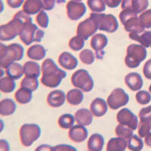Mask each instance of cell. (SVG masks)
<instances>
[{
  "instance_id": "cell-14",
  "label": "cell",
  "mask_w": 151,
  "mask_h": 151,
  "mask_svg": "<svg viewBox=\"0 0 151 151\" xmlns=\"http://www.w3.org/2000/svg\"><path fill=\"white\" fill-rule=\"evenodd\" d=\"M107 44H108V39L104 34L97 33L92 36L90 45H91V48L95 52L97 58H103L104 56V49L107 45Z\"/></svg>"
},
{
  "instance_id": "cell-31",
  "label": "cell",
  "mask_w": 151,
  "mask_h": 151,
  "mask_svg": "<svg viewBox=\"0 0 151 151\" xmlns=\"http://www.w3.org/2000/svg\"><path fill=\"white\" fill-rule=\"evenodd\" d=\"M14 98L20 104H27L32 101L33 92L25 88L21 87L14 94Z\"/></svg>"
},
{
  "instance_id": "cell-13",
  "label": "cell",
  "mask_w": 151,
  "mask_h": 151,
  "mask_svg": "<svg viewBox=\"0 0 151 151\" xmlns=\"http://www.w3.org/2000/svg\"><path fill=\"white\" fill-rule=\"evenodd\" d=\"M67 17L72 21H78L86 13V6L83 2H76L73 0L69 1L67 4Z\"/></svg>"
},
{
  "instance_id": "cell-25",
  "label": "cell",
  "mask_w": 151,
  "mask_h": 151,
  "mask_svg": "<svg viewBox=\"0 0 151 151\" xmlns=\"http://www.w3.org/2000/svg\"><path fill=\"white\" fill-rule=\"evenodd\" d=\"M127 146V141L122 137H112L106 144V151H125Z\"/></svg>"
},
{
  "instance_id": "cell-43",
  "label": "cell",
  "mask_w": 151,
  "mask_h": 151,
  "mask_svg": "<svg viewBox=\"0 0 151 151\" xmlns=\"http://www.w3.org/2000/svg\"><path fill=\"white\" fill-rule=\"evenodd\" d=\"M139 18L144 28H151V9H148L141 13Z\"/></svg>"
},
{
  "instance_id": "cell-20",
  "label": "cell",
  "mask_w": 151,
  "mask_h": 151,
  "mask_svg": "<svg viewBox=\"0 0 151 151\" xmlns=\"http://www.w3.org/2000/svg\"><path fill=\"white\" fill-rule=\"evenodd\" d=\"M108 110V104L104 99L101 98H97L91 103L90 110L92 113L93 116L95 117H101L104 116Z\"/></svg>"
},
{
  "instance_id": "cell-41",
  "label": "cell",
  "mask_w": 151,
  "mask_h": 151,
  "mask_svg": "<svg viewBox=\"0 0 151 151\" xmlns=\"http://www.w3.org/2000/svg\"><path fill=\"white\" fill-rule=\"evenodd\" d=\"M150 120H140L139 124H138V134H139V137H145L150 132L151 129H150Z\"/></svg>"
},
{
  "instance_id": "cell-23",
  "label": "cell",
  "mask_w": 151,
  "mask_h": 151,
  "mask_svg": "<svg viewBox=\"0 0 151 151\" xmlns=\"http://www.w3.org/2000/svg\"><path fill=\"white\" fill-rule=\"evenodd\" d=\"M42 9V0H26L23 5V11L29 15L39 14Z\"/></svg>"
},
{
  "instance_id": "cell-56",
  "label": "cell",
  "mask_w": 151,
  "mask_h": 151,
  "mask_svg": "<svg viewBox=\"0 0 151 151\" xmlns=\"http://www.w3.org/2000/svg\"><path fill=\"white\" fill-rule=\"evenodd\" d=\"M150 129H151V119L150 121Z\"/></svg>"
},
{
  "instance_id": "cell-16",
  "label": "cell",
  "mask_w": 151,
  "mask_h": 151,
  "mask_svg": "<svg viewBox=\"0 0 151 151\" xmlns=\"http://www.w3.org/2000/svg\"><path fill=\"white\" fill-rule=\"evenodd\" d=\"M69 137L72 141L75 143H82L87 139L88 132L86 126L81 125H73L68 133Z\"/></svg>"
},
{
  "instance_id": "cell-47",
  "label": "cell",
  "mask_w": 151,
  "mask_h": 151,
  "mask_svg": "<svg viewBox=\"0 0 151 151\" xmlns=\"http://www.w3.org/2000/svg\"><path fill=\"white\" fill-rule=\"evenodd\" d=\"M57 0H42V9L45 11H51L55 8Z\"/></svg>"
},
{
  "instance_id": "cell-39",
  "label": "cell",
  "mask_w": 151,
  "mask_h": 151,
  "mask_svg": "<svg viewBox=\"0 0 151 151\" xmlns=\"http://www.w3.org/2000/svg\"><path fill=\"white\" fill-rule=\"evenodd\" d=\"M79 59L84 64L90 65L92 64L95 60V56L93 52L89 49H84L79 54Z\"/></svg>"
},
{
  "instance_id": "cell-42",
  "label": "cell",
  "mask_w": 151,
  "mask_h": 151,
  "mask_svg": "<svg viewBox=\"0 0 151 151\" xmlns=\"http://www.w3.org/2000/svg\"><path fill=\"white\" fill-rule=\"evenodd\" d=\"M36 21L38 25L40 27L44 28V29L48 27V24H49V18H48V14H47V13L45 11L43 10H42L39 14H37L36 17Z\"/></svg>"
},
{
  "instance_id": "cell-2",
  "label": "cell",
  "mask_w": 151,
  "mask_h": 151,
  "mask_svg": "<svg viewBox=\"0 0 151 151\" xmlns=\"http://www.w3.org/2000/svg\"><path fill=\"white\" fill-rule=\"evenodd\" d=\"M42 84L48 88H57L59 86L62 79L67 76L65 71L60 70L51 58H46L42 62Z\"/></svg>"
},
{
  "instance_id": "cell-10",
  "label": "cell",
  "mask_w": 151,
  "mask_h": 151,
  "mask_svg": "<svg viewBox=\"0 0 151 151\" xmlns=\"http://www.w3.org/2000/svg\"><path fill=\"white\" fill-rule=\"evenodd\" d=\"M129 101V96L122 88H117L113 90L107 98V104L112 110H118L125 106Z\"/></svg>"
},
{
  "instance_id": "cell-24",
  "label": "cell",
  "mask_w": 151,
  "mask_h": 151,
  "mask_svg": "<svg viewBox=\"0 0 151 151\" xmlns=\"http://www.w3.org/2000/svg\"><path fill=\"white\" fill-rule=\"evenodd\" d=\"M5 74L14 80L21 79L24 74V66L17 62L12 63L5 68Z\"/></svg>"
},
{
  "instance_id": "cell-18",
  "label": "cell",
  "mask_w": 151,
  "mask_h": 151,
  "mask_svg": "<svg viewBox=\"0 0 151 151\" xmlns=\"http://www.w3.org/2000/svg\"><path fill=\"white\" fill-rule=\"evenodd\" d=\"M125 83L129 89L133 91H138L143 87V79L137 73H130L125 77Z\"/></svg>"
},
{
  "instance_id": "cell-37",
  "label": "cell",
  "mask_w": 151,
  "mask_h": 151,
  "mask_svg": "<svg viewBox=\"0 0 151 151\" xmlns=\"http://www.w3.org/2000/svg\"><path fill=\"white\" fill-rule=\"evenodd\" d=\"M133 132L132 129H130L128 126H125L124 125L119 124L115 129V133L118 137H122L123 139H125L127 141L129 137L133 135Z\"/></svg>"
},
{
  "instance_id": "cell-7",
  "label": "cell",
  "mask_w": 151,
  "mask_h": 151,
  "mask_svg": "<svg viewBox=\"0 0 151 151\" xmlns=\"http://www.w3.org/2000/svg\"><path fill=\"white\" fill-rule=\"evenodd\" d=\"M19 135L21 144L26 147H29L40 138L41 135V128L37 124H24L20 129Z\"/></svg>"
},
{
  "instance_id": "cell-40",
  "label": "cell",
  "mask_w": 151,
  "mask_h": 151,
  "mask_svg": "<svg viewBox=\"0 0 151 151\" xmlns=\"http://www.w3.org/2000/svg\"><path fill=\"white\" fill-rule=\"evenodd\" d=\"M135 98L137 103L141 105H147L151 101L150 94L148 91H144V90L137 91Z\"/></svg>"
},
{
  "instance_id": "cell-53",
  "label": "cell",
  "mask_w": 151,
  "mask_h": 151,
  "mask_svg": "<svg viewBox=\"0 0 151 151\" xmlns=\"http://www.w3.org/2000/svg\"><path fill=\"white\" fill-rule=\"evenodd\" d=\"M66 2V0H57V2L59 4L60 3H64V2Z\"/></svg>"
},
{
  "instance_id": "cell-9",
  "label": "cell",
  "mask_w": 151,
  "mask_h": 151,
  "mask_svg": "<svg viewBox=\"0 0 151 151\" xmlns=\"http://www.w3.org/2000/svg\"><path fill=\"white\" fill-rule=\"evenodd\" d=\"M71 83L75 88L85 92H89L94 88V80L89 73L84 69L76 71L71 76Z\"/></svg>"
},
{
  "instance_id": "cell-30",
  "label": "cell",
  "mask_w": 151,
  "mask_h": 151,
  "mask_svg": "<svg viewBox=\"0 0 151 151\" xmlns=\"http://www.w3.org/2000/svg\"><path fill=\"white\" fill-rule=\"evenodd\" d=\"M84 94L82 90L79 88H73L67 92V101L72 106H77L80 104L83 101Z\"/></svg>"
},
{
  "instance_id": "cell-12",
  "label": "cell",
  "mask_w": 151,
  "mask_h": 151,
  "mask_svg": "<svg viewBox=\"0 0 151 151\" xmlns=\"http://www.w3.org/2000/svg\"><path fill=\"white\" fill-rule=\"evenodd\" d=\"M117 122L121 125L128 126L134 131L138 127V119L129 109L122 108L116 115Z\"/></svg>"
},
{
  "instance_id": "cell-49",
  "label": "cell",
  "mask_w": 151,
  "mask_h": 151,
  "mask_svg": "<svg viewBox=\"0 0 151 151\" xmlns=\"http://www.w3.org/2000/svg\"><path fill=\"white\" fill-rule=\"evenodd\" d=\"M106 5L110 9H115L122 3V0H104Z\"/></svg>"
},
{
  "instance_id": "cell-6",
  "label": "cell",
  "mask_w": 151,
  "mask_h": 151,
  "mask_svg": "<svg viewBox=\"0 0 151 151\" xmlns=\"http://www.w3.org/2000/svg\"><path fill=\"white\" fill-rule=\"evenodd\" d=\"M119 19L123 24L125 30L130 33L140 34L144 32L145 28L142 26L137 14L132 10H123L119 13Z\"/></svg>"
},
{
  "instance_id": "cell-33",
  "label": "cell",
  "mask_w": 151,
  "mask_h": 151,
  "mask_svg": "<svg viewBox=\"0 0 151 151\" xmlns=\"http://www.w3.org/2000/svg\"><path fill=\"white\" fill-rule=\"evenodd\" d=\"M76 121L75 116L70 114V113H65L59 117L58 123L59 127L63 129H70L74 125V122Z\"/></svg>"
},
{
  "instance_id": "cell-11",
  "label": "cell",
  "mask_w": 151,
  "mask_h": 151,
  "mask_svg": "<svg viewBox=\"0 0 151 151\" xmlns=\"http://www.w3.org/2000/svg\"><path fill=\"white\" fill-rule=\"evenodd\" d=\"M98 30V24L92 17L89 16L88 18L79 23L76 29V33L85 40H87L94 33H96Z\"/></svg>"
},
{
  "instance_id": "cell-1",
  "label": "cell",
  "mask_w": 151,
  "mask_h": 151,
  "mask_svg": "<svg viewBox=\"0 0 151 151\" xmlns=\"http://www.w3.org/2000/svg\"><path fill=\"white\" fill-rule=\"evenodd\" d=\"M29 21H33V19L24 11H19L14 14L12 21L0 27V40L11 41L19 36L24 24Z\"/></svg>"
},
{
  "instance_id": "cell-35",
  "label": "cell",
  "mask_w": 151,
  "mask_h": 151,
  "mask_svg": "<svg viewBox=\"0 0 151 151\" xmlns=\"http://www.w3.org/2000/svg\"><path fill=\"white\" fill-rule=\"evenodd\" d=\"M21 87L29 89L32 92L36 91L39 88V81L36 78L25 76L21 83Z\"/></svg>"
},
{
  "instance_id": "cell-50",
  "label": "cell",
  "mask_w": 151,
  "mask_h": 151,
  "mask_svg": "<svg viewBox=\"0 0 151 151\" xmlns=\"http://www.w3.org/2000/svg\"><path fill=\"white\" fill-rule=\"evenodd\" d=\"M54 147L50 146L48 144H41L35 149L34 151H53Z\"/></svg>"
},
{
  "instance_id": "cell-52",
  "label": "cell",
  "mask_w": 151,
  "mask_h": 151,
  "mask_svg": "<svg viewBox=\"0 0 151 151\" xmlns=\"http://www.w3.org/2000/svg\"><path fill=\"white\" fill-rule=\"evenodd\" d=\"M144 142H145V144H146L147 146L151 147V132L145 137Z\"/></svg>"
},
{
  "instance_id": "cell-32",
  "label": "cell",
  "mask_w": 151,
  "mask_h": 151,
  "mask_svg": "<svg viewBox=\"0 0 151 151\" xmlns=\"http://www.w3.org/2000/svg\"><path fill=\"white\" fill-rule=\"evenodd\" d=\"M16 84L13 79L5 76L0 79V91L5 94H9L15 89Z\"/></svg>"
},
{
  "instance_id": "cell-51",
  "label": "cell",
  "mask_w": 151,
  "mask_h": 151,
  "mask_svg": "<svg viewBox=\"0 0 151 151\" xmlns=\"http://www.w3.org/2000/svg\"><path fill=\"white\" fill-rule=\"evenodd\" d=\"M0 151H10V146L6 140H0Z\"/></svg>"
},
{
  "instance_id": "cell-4",
  "label": "cell",
  "mask_w": 151,
  "mask_h": 151,
  "mask_svg": "<svg viewBox=\"0 0 151 151\" xmlns=\"http://www.w3.org/2000/svg\"><path fill=\"white\" fill-rule=\"evenodd\" d=\"M45 36V32L40 29L33 21H29L24 24L19 37L25 45H30L34 42H40Z\"/></svg>"
},
{
  "instance_id": "cell-54",
  "label": "cell",
  "mask_w": 151,
  "mask_h": 151,
  "mask_svg": "<svg viewBox=\"0 0 151 151\" xmlns=\"http://www.w3.org/2000/svg\"><path fill=\"white\" fill-rule=\"evenodd\" d=\"M73 1H76V2H81L83 0H73Z\"/></svg>"
},
{
  "instance_id": "cell-48",
  "label": "cell",
  "mask_w": 151,
  "mask_h": 151,
  "mask_svg": "<svg viewBox=\"0 0 151 151\" xmlns=\"http://www.w3.org/2000/svg\"><path fill=\"white\" fill-rule=\"evenodd\" d=\"M8 5L12 9H18L24 3V0H6Z\"/></svg>"
},
{
  "instance_id": "cell-5",
  "label": "cell",
  "mask_w": 151,
  "mask_h": 151,
  "mask_svg": "<svg viewBox=\"0 0 151 151\" xmlns=\"http://www.w3.org/2000/svg\"><path fill=\"white\" fill-rule=\"evenodd\" d=\"M147 52L145 47L137 44L129 45L126 50V56L125 58V65L129 68H137L142 61L145 60Z\"/></svg>"
},
{
  "instance_id": "cell-19",
  "label": "cell",
  "mask_w": 151,
  "mask_h": 151,
  "mask_svg": "<svg viewBox=\"0 0 151 151\" xmlns=\"http://www.w3.org/2000/svg\"><path fill=\"white\" fill-rule=\"evenodd\" d=\"M58 63L62 68L67 70H72L77 67L78 60L70 52H64L59 56Z\"/></svg>"
},
{
  "instance_id": "cell-26",
  "label": "cell",
  "mask_w": 151,
  "mask_h": 151,
  "mask_svg": "<svg viewBox=\"0 0 151 151\" xmlns=\"http://www.w3.org/2000/svg\"><path fill=\"white\" fill-rule=\"evenodd\" d=\"M28 58L34 60H42L46 55V50L41 45H33L29 47L27 52Z\"/></svg>"
},
{
  "instance_id": "cell-45",
  "label": "cell",
  "mask_w": 151,
  "mask_h": 151,
  "mask_svg": "<svg viewBox=\"0 0 151 151\" xmlns=\"http://www.w3.org/2000/svg\"><path fill=\"white\" fill-rule=\"evenodd\" d=\"M53 151H77V150L69 144H58L54 147Z\"/></svg>"
},
{
  "instance_id": "cell-22",
  "label": "cell",
  "mask_w": 151,
  "mask_h": 151,
  "mask_svg": "<svg viewBox=\"0 0 151 151\" xmlns=\"http://www.w3.org/2000/svg\"><path fill=\"white\" fill-rule=\"evenodd\" d=\"M104 145V138L103 135L95 133L90 136L88 141V149L89 151H102Z\"/></svg>"
},
{
  "instance_id": "cell-27",
  "label": "cell",
  "mask_w": 151,
  "mask_h": 151,
  "mask_svg": "<svg viewBox=\"0 0 151 151\" xmlns=\"http://www.w3.org/2000/svg\"><path fill=\"white\" fill-rule=\"evenodd\" d=\"M40 65L35 61H27L24 65V75L28 77L38 78L41 75Z\"/></svg>"
},
{
  "instance_id": "cell-28",
  "label": "cell",
  "mask_w": 151,
  "mask_h": 151,
  "mask_svg": "<svg viewBox=\"0 0 151 151\" xmlns=\"http://www.w3.org/2000/svg\"><path fill=\"white\" fill-rule=\"evenodd\" d=\"M17 105L15 102L10 98H5L0 101V115L3 116H9L14 114L15 112Z\"/></svg>"
},
{
  "instance_id": "cell-8",
  "label": "cell",
  "mask_w": 151,
  "mask_h": 151,
  "mask_svg": "<svg viewBox=\"0 0 151 151\" xmlns=\"http://www.w3.org/2000/svg\"><path fill=\"white\" fill-rule=\"evenodd\" d=\"M90 17L96 21L98 29L109 33H115L118 29L119 23L115 16L113 14H106L102 13H91Z\"/></svg>"
},
{
  "instance_id": "cell-55",
  "label": "cell",
  "mask_w": 151,
  "mask_h": 151,
  "mask_svg": "<svg viewBox=\"0 0 151 151\" xmlns=\"http://www.w3.org/2000/svg\"><path fill=\"white\" fill-rule=\"evenodd\" d=\"M149 91H150V92L151 93V84H150V87H149Z\"/></svg>"
},
{
  "instance_id": "cell-17",
  "label": "cell",
  "mask_w": 151,
  "mask_h": 151,
  "mask_svg": "<svg viewBox=\"0 0 151 151\" xmlns=\"http://www.w3.org/2000/svg\"><path fill=\"white\" fill-rule=\"evenodd\" d=\"M66 98L67 96L63 91L58 89L54 90L48 94L46 99L47 104L51 107L58 108L64 104Z\"/></svg>"
},
{
  "instance_id": "cell-15",
  "label": "cell",
  "mask_w": 151,
  "mask_h": 151,
  "mask_svg": "<svg viewBox=\"0 0 151 151\" xmlns=\"http://www.w3.org/2000/svg\"><path fill=\"white\" fill-rule=\"evenodd\" d=\"M149 6L148 0H122L121 7L123 10H132L136 14L143 13Z\"/></svg>"
},
{
  "instance_id": "cell-38",
  "label": "cell",
  "mask_w": 151,
  "mask_h": 151,
  "mask_svg": "<svg viewBox=\"0 0 151 151\" xmlns=\"http://www.w3.org/2000/svg\"><path fill=\"white\" fill-rule=\"evenodd\" d=\"M85 45V40L79 36H75L71 38L69 42V47L75 52H79L83 48Z\"/></svg>"
},
{
  "instance_id": "cell-46",
  "label": "cell",
  "mask_w": 151,
  "mask_h": 151,
  "mask_svg": "<svg viewBox=\"0 0 151 151\" xmlns=\"http://www.w3.org/2000/svg\"><path fill=\"white\" fill-rule=\"evenodd\" d=\"M143 73L147 79H151V59L145 63L143 67Z\"/></svg>"
},
{
  "instance_id": "cell-3",
  "label": "cell",
  "mask_w": 151,
  "mask_h": 151,
  "mask_svg": "<svg viewBox=\"0 0 151 151\" xmlns=\"http://www.w3.org/2000/svg\"><path fill=\"white\" fill-rule=\"evenodd\" d=\"M24 49L23 46L17 43H12L9 45L0 44V65L5 69L12 63L22 60Z\"/></svg>"
},
{
  "instance_id": "cell-21",
  "label": "cell",
  "mask_w": 151,
  "mask_h": 151,
  "mask_svg": "<svg viewBox=\"0 0 151 151\" xmlns=\"http://www.w3.org/2000/svg\"><path fill=\"white\" fill-rule=\"evenodd\" d=\"M76 122L79 125L88 126L91 125L93 121V114L91 110L86 108L79 109L75 113Z\"/></svg>"
},
{
  "instance_id": "cell-29",
  "label": "cell",
  "mask_w": 151,
  "mask_h": 151,
  "mask_svg": "<svg viewBox=\"0 0 151 151\" xmlns=\"http://www.w3.org/2000/svg\"><path fill=\"white\" fill-rule=\"evenodd\" d=\"M131 40L139 42L145 48H151V31H144L142 33H129Z\"/></svg>"
},
{
  "instance_id": "cell-44",
  "label": "cell",
  "mask_w": 151,
  "mask_h": 151,
  "mask_svg": "<svg viewBox=\"0 0 151 151\" xmlns=\"http://www.w3.org/2000/svg\"><path fill=\"white\" fill-rule=\"evenodd\" d=\"M140 120H150L151 119V106L144 107L139 112Z\"/></svg>"
},
{
  "instance_id": "cell-36",
  "label": "cell",
  "mask_w": 151,
  "mask_h": 151,
  "mask_svg": "<svg viewBox=\"0 0 151 151\" xmlns=\"http://www.w3.org/2000/svg\"><path fill=\"white\" fill-rule=\"evenodd\" d=\"M88 6L94 13H101L106 10L104 0H87Z\"/></svg>"
},
{
  "instance_id": "cell-34",
  "label": "cell",
  "mask_w": 151,
  "mask_h": 151,
  "mask_svg": "<svg viewBox=\"0 0 151 151\" xmlns=\"http://www.w3.org/2000/svg\"><path fill=\"white\" fill-rule=\"evenodd\" d=\"M127 146L131 151H141L144 147V141L141 137L133 134L127 140Z\"/></svg>"
}]
</instances>
